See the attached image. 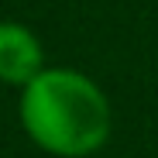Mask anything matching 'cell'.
Segmentation results:
<instances>
[{"mask_svg":"<svg viewBox=\"0 0 158 158\" xmlns=\"http://www.w3.org/2000/svg\"><path fill=\"white\" fill-rule=\"evenodd\" d=\"M21 124L52 155L83 158L110 138V103L89 76L41 69L21 93Z\"/></svg>","mask_w":158,"mask_h":158,"instance_id":"1","label":"cell"},{"mask_svg":"<svg viewBox=\"0 0 158 158\" xmlns=\"http://www.w3.org/2000/svg\"><path fill=\"white\" fill-rule=\"evenodd\" d=\"M41 41L14 21H0V79L10 86H28L41 72Z\"/></svg>","mask_w":158,"mask_h":158,"instance_id":"2","label":"cell"}]
</instances>
